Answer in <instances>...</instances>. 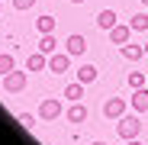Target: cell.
I'll list each match as a JSON object with an SVG mask.
<instances>
[{
    "label": "cell",
    "mask_w": 148,
    "mask_h": 145,
    "mask_svg": "<svg viewBox=\"0 0 148 145\" xmlns=\"http://www.w3.org/2000/svg\"><path fill=\"white\" fill-rule=\"evenodd\" d=\"M116 132H119V139L122 142H129V139H138V132H142V119L138 116H119L116 119Z\"/></svg>",
    "instance_id": "1"
},
{
    "label": "cell",
    "mask_w": 148,
    "mask_h": 145,
    "mask_svg": "<svg viewBox=\"0 0 148 145\" xmlns=\"http://www.w3.org/2000/svg\"><path fill=\"white\" fill-rule=\"evenodd\" d=\"M142 3H145V7H148V0H142Z\"/></svg>",
    "instance_id": "26"
},
{
    "label": "cell",
    "mask_w": 148,
    "mask_h": 145,
    "mask_svg": "<svg viewBox=\"0 0 148 145\" xmlns=\"http://www.w3.org/2000/svg\"><path fill=\"white\" fill-rule=\"evenodd\" d=\"M68 65H71V55L64 52V55H48V71H52V74H64V71H68Z\"/></svg>",
    "instance_id": "6"
},
{
    "label": "cell",
    "mask_w": 148,
    "mask_h": 145,
    "mask_svg": "<svg viewBox=\"0 0 148 145\" xmlns=\"http://www.w3.org/2000/svg\"><path fill=\"white\" fill-rule=\"evenodd\" d=\"M48 68V55L45 52H32L29 61H26V71H45Z\"/></svg>",
    "instance_id": "10"
},
{
    "label": "cell",
    "mask_w": 148,
    "mask_h": 145,
    "mask_svg": "<svg viewBox=\"0 0 148 145\" xmlns=\"http://www.w3.org/2000/svg\"><path fill=\"white\" fill-rule=\"evenodd\" d=\"M145 55H148V42H145Z\"/></svg>",
    "instance_id": "25"
},
{
    "label": "cell",
    "mask_w": 148,
    "mask_h": 145,
    "mask_svg": "<svg viewBox=\"0 0 148 145\" xmlns=\"http://www.w3.org/2000/svg\"><path fill=\"white\" fill-rule=\"evenodd\" d=\"M16 119H19V126H23V129H32V126H36V116H32V113H19Z\"/></svg>",
    "instance_id": "20"
},
{
    "label": "cell",
    "mask_w": 148,
    "mask_h": 145,
    "mask_svg": "<svg viewBox=\"0 0 148 145\" xmlns=\"http://www.w3.org/2000/svg\"><path fill=\"white\" fill-rule=\"evenodd\" d=\"M126 145H142V142H138V139H129V142H126Z\"/></svg>",
    "instance_id": "22"
},
{
    "label": "cell",
    "mask_w": 148,
    "mask_h": 145,
    "mask_svg": "<svg viewBox=\"0 0 148 145\" xmlns=\"http://www.w3.org/2000/svg\"><path fill=\"white\" fill-rule=\"evenodd\" d=\"M36 26H39V32H55V16H48V13L39 16V19H36Z\"/></svg>",
    "instance_id": "17"
},
{
    "label": "cell",
    "mask_w": 148,
    "mask_h": 145,
    "mask_svg": "<svg viewBox=\"0 0 148 145\" xmlns=\"http://www.w3.org/2000/svg\"><path fill=\"white\" fill-rule=\"evenodd\" d=\"M81 97H84V84H81V81H74V84H68V87H64V100L77 103Z\"/></svg>",
    "instance_id": "14"
},
{
    "label": "cell",
    "mask_w": 148,
    "mask_h": 145,
    "mask_svg": "<svg viewBox=\"0 0 148 145\" xmlns=\"http://www.w3.org/2000/svg\"><path fill=\"white\" fill-rule=\"evenodd\" d=\"M132 32H135V29H132V26H119V23H116V26H113V29H110V39H113V42H116V45H126V42H129V36H132Z\"/></svg>",
    "instance_id": "9"
},
{
    "label": "cell",
    "mask_w": 148,
    "mask_h": 145,
    "mask_svg": "<svg viewBox=\"0 0 148 145\" xmlns=\"http://www.w3.org/2000/svg\"><path fill=\"white\" fill-rule=\"evenodd\" d=\"M97 26H100L103 32L113 29V26H116V13H113V10H100V13H97Z\"/></svg>",
    "instance_id": "12"
},
{
    "label": "cell",
    "mask_w": 148,
    "mask_h": 145,
    "mask_svg": "<svg viewBox=\"0 0 148 145\" xmlns=\"http://www.w3.org/2000/svg\"><path fill=\"white\" fill-rule=\"evenodd\" d=\"M97 74H100V71H97L93 65H81V68H77V81H81V84H90V81H97Z\"/></svg>",
    "instance_id": "15"
},
{
    "label": "cell",
    "mask_w": 148,
    "mask_h": 145,
    "mask_svg": "<svg viewBox=\"0 0 148 145\" xmlns=\"http://www.w3.org/2000/svg\"><path fill=\"white\" fill-rule=\"evenodd\" d=\"M90 145H106V142H90Z\"/></svg>",
    "instance_id": "23"
},
{
    "label": "cell",
    "mask_w": 148,
    "mask_h": 145,
    "mask_svg": "<svg viewBox=\"0 0 148 145\" xmlns=\"http://www.w3.org/2000/svg\"><path fill=\"white\" fill-rule=\"evenodd\" d=\"M103 116H106V119H119V116H126V100H122V97H110V100L103 103Z\"/></svg>",
    "instance_id": "4"
},
{
    "label": "cell",
    "mask_w": 148,
    "mask_h": 145,
    "mask_svg": "<svg viewBox=\"0 0 148 145\" xmlns=\"http://www.w3.org/2000/svg\"><path fill=\"white\" fill-rule=\"evenodd\" d=\"M64 110H61V103L55 100V97H48V100H42V107H39V116L45 119V123H55V119L61 116Z\"/></svg>",
    "instance_id": "3"
},
{
    "label": "cell",
    "mask_w": 148,
    "mask_h": 145,
    "mask_svg": "<svg viewBox=\"0 0 148 145\" xmlns=\"http://www.w3.org/2000/svg\"><path fill=\"white\" fill-rule=\"evenodd\" d=\"M119 52H122V58H126V61H142L145 58V45H119Z\"/></svg>",
    "instance_id": "8"
},
{
    "label": "cell",
    "mask_w": 148,
    "mask_h": 145,
    "mask_svg": "<svg viewBox=\"0 0 148 145\" xmlns=\"http://www.w3.org/2000/svg\"><path fill=\"white\" fill-rule=\"evenodd\" d=\"M55 32H42V39H39V52H45V55H55Z\"/></svg>",
    "instance_id": "13"
},
{
    "label": "cell",
    "mask_w": 148,
    "mask_h": 145,
    "mask_svg": "<svg viewBox=\"0 0 148 145\" xmlns=\"http://www.w3.org/2000/svg\"><path fill=\"white\" fill-rule=\"evenodd\" d=\"M0 10H3V7H0Z\"/></svg>",
    "instance_id": "27"
},
{
    "label": "cell",
    "mask_w": 148,
    "mask_h": 145,
    "mask_svg": "<svg viewBox=\"0 0 148 145\" xmlns=\"http://www.w3.org/2000/svg\"><path fill=\"white\" fill-rule=\"evenodd\" d=\"M71 3H84V0H71Z\"/></svg>",
    "instance_id": "24"
},
{
    "label": "cell",
    "mask_w": 148,
    "mask_h": 145,
    "mask_svg": "<svg viewBox=\"0 0 148 145\" xmlns=\"http://www.w3.org/2000/svg\"><path fill=\"white\" fill-rule=\"evenodd\" d=\"M129 87H132V90H138V87H148V78L142 74V71H132V74H129Z\"/></svg>",
    "instance_id": "18"
},
{
    "label": "cell",
    "mask_w": 148,
    "mask_h": 145,
    "mask_svg": "<svg viewBox=\"0 0 148 145\" xmlns=\"http://www.w3.org/2000/svg\"><path fill=\"white\" fill-rule=\"evenodd\" d=\"M26 71H10V74L3 78V90L7 93H19V90H26Z\"/></svg>",
    "instance_id": "2"
},
{
    "label": "cell",
    "mask_w": 148,
    "mask_h": 145,
    "mask_svg": "<svg viewBox=\"0 0 148 145\" xmlns=\"http://www.w3.org/2000/svg\"><path fill=\"white\" fill-rule=\"evenodd\" d=\"M32 3H36V0H13V7H16V10H29Z\"/></svg>",
    "instance_id": "21"
},
{
    "label": "cell",
    "mask_w": 148,
    "mask_h": 145,
    "mask_svg": "<svg viewBox=\"0 0 148 145\" xmlns=\"http://www.w3.org/2000/svg\"><path fill=\"white\" fill-rule=\"evenodd\" d=\"M129 26H132L135 32H145V29H148V13H135V16L129 19Z\"/></svg>",
    "instance_id": "16"
},
{
    "label": "cell",
    "mask_w": 148,
    "mask_h": 145,
    "mask_svg": "<svg viewBox=\"0 0 148 145\" xmlns=\"http://www.w3.org/2000/svg\"><path fill=\"white\" fill-rule=\"evenodd\" d=\"M64 52H68L71 58L84 55V52H87V39H84V36H68V42H64Z\"/></svg>",
    "instance_id": "5"
},
{
    "label": "cell",
    "mask_w": 148,
    "mask_h": 145,
    "mask_svg": "<svg viewBox=\"0 0 148 145\" xmlns=\"http://www.w3.org/2000/svg\"><path fill=\"white\" fill-rule=\"evenodd\" d=\"M132 110L135 113H148V87L132 90Z\"/></svg>",
    "instance_id": "7"
},
{
    "label": "cell",
    "mask_w": 148,
    "mask_h": 145,
    "mask_svg": "<svg viewBox=\"0 0 148 145\" xmlns=\"http://www.w3.org/2000/svg\"><path fill=\"white\" fill-rule=\"evenodd\" d=\"M68 123H87V107L77 100V103H71V110H68Z\"/></svg>",
    "instance_id": "11"
},
{
    "label": "cell",
    "mask_w": 148,
    "mask_h": 145,
    "mask_svg": "<svg viewBox=\"0 0 148 145\" xmlns=\"http://www.w3.org/2000/svg\"><path fill=\"white\" fill-rule=\"evenodd\" d=\"M10 71H13V55L3 52V55H0V78H7Z\"/></svg>",
    "instance_id": "19"
}]
</instances>
